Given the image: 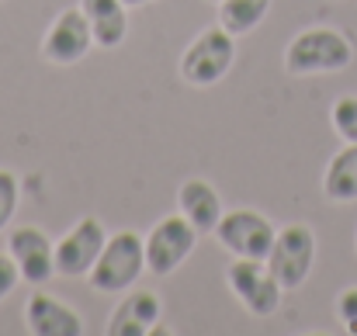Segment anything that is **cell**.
Returning a JSON list of instances; mask_svg holds the SVG:
<instances>
[{
    "label": "cell",
    "instance_id": "1",
    "mask_svg": "<svg viewBox=\"0 0 357 336\" xmlns=\"http://www.w3.org/2000/svg\"><path fill=\"white\" fill-rule=\"evenodd\" d=\"M354 59V45L337 28H305L284 49V70L291 77H316V73H340Z\"/></svg>",
    "mask_w": 357,
    "mask_h": 336
},
{
    "label": "cell",
    "instance_id": "2",
    "mask_svg": "<svg viewBox=\"0 0 357 336\" xmlns=\"http://www.w3.org/2000/svg\"><path fill=\"white\" fill-rule=\"evenodd\" d=\"M146 270V243L139 232L132 229H121L115 236H108L98 264L91 267L87 281L94 291H105V295H115V291H128L135 288V281L142 277Z\"/></svg>",
    "mask_w": 357,
    "mask_h": 336
},
{
    "label": "cell",
    "instance_id": "3",
    "mask_svg": "<svg viewBox=\"0 0 357 336\" xmlns=\"http://www.w3.org/2000/svg\"><path fill=\"white\" fill-rule=\"evenodd\" d=\"M236 35H229L222 24L215 28H205L181 56V77L191 84V87H215L229 70H233V59H236Z\"/></svg>",
    "mask_w": 357,
    "mask_h": 336
},
{
    "label": "cell",
    "instance_id": "4",
    "mask_svg": "<svg viewBox=\"0 0 357 336\" xmlns=\"http://www.w3.org/2000/svg\"><path fill=\"white\" fill-rule=\"evenodd\" d=\"M226 281L233 288V295L239 298V305L257 316V319H267L281 309V295L284 288L278 284V277L271 274L267 260H246L236 257L229 267H226Z\"/></svg>",
    "mask_w": 357,
    "mask_h": 336
},
{
    "label": "cell",
    "instance_id": "5",
    "mask_svg": "<svg viewBox=\"0 0 357 336\" xmlns=\"http://www.w3.org/2000/svg\"><path fill=\"white\" fill-rule=\"evenodd\" d=\"M198 229L188 222L181 212L177 215H167L149 229V236L142 239L146 243V270L156 274V277H170L195 250L198 243Z\"/></svg>",
    "mask_w": 357,
    "mask_h": 336
},
{
    "label": "cell",
    "instance_id": "6",
    "mask_svg": "<svg viewBox=\"0 0 357 336\" xmlns=\"http://www.w3.org/2000/svg\"><path fill=\"white\" fill-rule=\"evenodd\" d=\"M312 264H316V232L298 222L284 225L267 253V267L278 277V284L284 291H295L298 284H305Z\"/></svg>",
    "mask_w": 357,
    "mask_h": 336
},
{
    "label": "cell",
    "instance_id": "7",
    "mask_svg": "<svg viewBox=\"0 0 357 336\" xmlns=\"http://www.w3.org/2000/svg\"><path fill=\"white\" fill-rule=\"evenodd\" d=\"M215 236H219L222 250H229L233 257L267 260V253H271V246L278 239V229L271 225L267 215H260L253 208H236V212H226L219 219Z\"/></svg>",
    "mask_w": 357,
    "mask_h": 336
},
{
    "label": "cell",
    "instance_id": "8",
    "mask_svg": "<svg viewBox=\"0 0 357 336\" xmlns=\"http://www.w3.org/2000/svg\"><path fill=\"white\" fill-rule=\"evenodd\" d=\"M105 243H108V232H105L101 219H94V215L80 219L56 243V274H63V277H87L91 267L98 264Z\"/></svg>",
    "mask_w": 357,
    "mask_h": 336
},
{
    "label": "cell",
    "instance_id": "9",
    "mask_svg": "<svg viewBox=\"0 0 357 336\" xmlns=\"http://www.w3.org/2000/svg\"><path fill=\"white\" fill-rule=\"evenodd\" d=\"M94 49V31L80 7H66L42 38V56L52 66H73Z\"/></svg>",
    "mask_w": 357,
    "mask_h": 336
},
{
    "label": "cell",
    "instance_id": "10",
    "mask_svg": "<svg viewBox=\"0 0 357 336\" xmlns=\"http://www.w3.org/2000/svg\"><path fill=\"white\" fill-rule=\"evenodd\" d=\"M7 253L14 257V264L28 284H45L56 277V246L42 229H35V225L14 229L7 236Z\"/></svg>",
    "mask_w": 357,
    "mask_h": 336
},
{
    "label": "cell",
    "instance_id": "11",
    "mask_svg": "<svg viewBox=\"0 0 357 336\" xmlns=\"http://www.w3.org/2000/svg\"><path fill=\"white\" fill-rule=\"evenodd\" d=\"M24 330L31 336H84V319L52 295H31L24 305Z\"/></svg>",
    "mask_w": 357,
    "mask_h": 336
},
{
    "label": "cell",
    "instance_id": "12",
    "mask_svg": "<svg viewBox=\"0 0 357 336\" xmlns=\"http://www.w3.org/2000/svg\"><path fill=\"white\" fill-rule=\"evenodd\" d=\"M163 316V302L153 291H128L119 302V309L112 312L108 336H146L153 333V326Z\"/></svg>",
    "mask_w": 357,
    "mask_h": 336
},
{
    "label": "cell",
    "instance_id": "13",
    "mask_svg": "<svg viewBox=\"0 0 357 336\" xmlns=\"http://www.w3.org/2000/svg\"><path fill=\"white\" fill-rule=\"evenodd\" d=\"M177 208H181V215L195 225L198 232H215L219 219L226 215L219 191H215L208 181H202V177H191V181L181 184V191H177Z\"/></svg>",
    "mask_w": 357,
    "mask_h": 336
},
{
    "label": "cell",
    "instance_id": "14",
    "mask_svg": "<svg viewBox=\"0 0 357 336\" xmlns=\"http://www.w3.org/2000/svg\"><path fill=\"white\" fill-rule=\"evenodd\" d=\"M80 10L94 31V45L119 49L128 35V7L121 0H80Z\"/></svg>",
    "mask_w": 357,
    "mask_h": 336
},
{
    "label": "cell",
    "instance_id": "15",
    "mask_svg": "<svg viewBox=\"0 0 357 336\" xmlns=\"http://www.w3.org/2000/svg\"><path fill=\"white\" fill-rule=\"evenodd\" d=\"M323 191L330 201L337 205H347L357 201V142H347L326 167L323 174Z\"/></svg>",
    "mask_w": 357,
    "mask_h": 336
},
{
    "label": "cell",
    "instance_id": "16",
    "mask_svg": "<svg viewBox=\"0 0 357 336\" xmlns=\"http://www.w3.org/2000/svg\"><path fill=\"white\" fill-rule=\"evenodd\" d=\"M271 10V0H219V24L229 35L253 31Z\"/></svg>",
    "mask_w": 357,
    "mask_h": 336
},
{
    "label": "cell",
    "instance_id": "17",
    "mask_svg": "<svg viewBox=\"0 0 357 336\" xmlns=\"http://www.w3.org/2000/svg\"><path fill=\"white\" fill-rule=\"evenodd\" d=\"M330 121H333V128H337V135L344 142H357V98L354 94H347V98H340L333 105Z\"/></svg>",
    "mask_w": 357,
    "mask_h": 336
},
{
    "label": "cell",
    "instance_id": "18",
    "mask_svg": "<svg viewBox=\"0 0 357 336\" xmlns=\"http://www.w3.org/2000/svg\"><path fill=\"white\" fill-rule=\"evenodd\" d=\"M17 198H21L17 174L0 170V232L10 225V219H14V212H17Z\"/></svg>",
    "mask_w": 357,
    "mask_h": 336
},
{
    "label": "cell",
    "instance_id": "19",
    "mask_svg": "<svg viewBox=\"0 0 357 336\" xmlns=\"http://www.w3.org/2000/svg\"><path fill=\"white\" fill-rule=\"evenodd\" d=\"M337 316H340L344 330L357 336V288H347V291L337 298Z\"/></svg>",
    "mask_w": 357,
    "mask_h": 336
},
{
    "label": "cell",
    "instance_id": "20",
    "mask_svg": "<svg viewBox=\"0 0 357 336\" xmlns=\"http://www.w3.org/2000/svg\"><path fill=\"white\" fill-rule=\"evenodd\" d=\"M17 281H21V270H17L14 257L10 253H0V302L17 288Z\"/></svg>",
    "mask_w": 357,
    "mask_h": 336
},
{
    "label": "cell",
    "instance_id": "21",
    "mask_svg": "<svg viewBox=\"0 0 357 336\" xmlns=\"http://www.w3.org/2000/svg\"><path fill=\"white\" fill-rule=\"evenodd\" d=\"M125 7H146V3H156V0H121Z\"/></svg>",
    "mask_w": 357,
    "mask_h": 336
},
{
    "label": "cell",
    "instance_id": "22",
    "mask_svg": "<svg viewBox=\"0 0 357 336\" xmlns=\"http://www.w3.org/2000/svg\"><path fill=\"white\" fill-rule=\"evenodd\" d=\"M208 3H219V0H208Z\"/></svg>",
    "mask_w": 357,
    "mask_h": 336
}]
</instances>
